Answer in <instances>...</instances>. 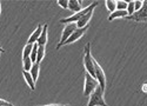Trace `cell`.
Masks as SVG:
<instances>
[{
	"label": "cell",
	"mask_w": 147,
	"mask_h": 106,
	"mask_svg": "<svg viewBox=\"0 0 147 106\" xmlns=\"http://www.w3.org/2000/svg\"><path fill=\"white\" fill-rule=\"evenodd\" d=\"M127 17H131L136 13V9H134V1H128V5H127Z\"/></svg>",
	"instance_id": "22"
},
{
	"label": "cell",
	"mask_w": 147,
	"mask_h": 106,
	"mask_svg": "<svg viewBox=\"0 0 147 106\" xmlns=\"http://www.w3.org/2000/svg\"><path fill=\"white\" fill-rule=\"evenodd\" d=\"M87 106H108L105 103V99H104V90L100 86H98L95 88V91L90 96V100H88Z\"/></svg>",
	"instance_id": "2"
},
{
	"label": "cell",
	"mask_w": 147,
	"mask_h": 106,
	"mask_svg": "<svg viewBox=\"0 0 147 106\" xmlns=\"http://www.w3.org/2000/svg\"><path fill=\"white\" fill-rule=\"evenodd\" d=\"M128 14H127V11H114L113 13H111L108 16V20L112 21L113 19H117V18H126Z\"/></svg>",
	"instance_id": "14"
},
{
	"label": "cell",
	"mask_w": 147,
	"mask_h": 106,
	"mask_svg": "<svg viewBox=\"0 0 147 106\" xmlns=\"http://www.w3.org/2000/svg\"><path fill=\"white\" fill-rule=\"evenodd\" d=\"M38 106H64V105H60V104H51V105H38Z\"/></svg>",
	"instance_id": "26"
},
{
	"label": "cell",
	"mask_w": 147,
	"mask_h": 106,
	"mask_svg": "<svg viewBox=\"0 0 147 106\" xmlns=\"http://www.w3.org/2000/svg\"><path fill=\"white\" fill-rule=\"evenodd\" d=\"M84 66L86 72L90 73L93 78H95V71H94V58L91 54V44L87 43L84 47Z\"/></svg>",
	"instance_id": "1"
},
{
	"label": "cell",
	"mask_w": 147,
	"mask_h": 106,
	"mask_svg": "<svg viewBox=\"0 0 147 106\" xmlns=\"http://www.w3.org/2000/svg\"><path fill=\"white\" fill-rule=\"evenodd\" d=\"M38 49H39V45L38 44H33V49H32V52H31V60L32 63H36V54H38Z\"/></svg>",
	"instance_id": "18"
},
{
	"label": "cell",
	"mask_w": 147,
	"mask_h": 106,
	"mask_svg": "<svg viewBox=\"0 0 147 106\" xmlns=\"http://www.w3.org/2000/svg\"><path fill=\"white\" fill-rule=\"evenodd\" d=\"M33 66V63L31 60V58H25V59H22V67H24V71H26V72H30L31 68Z\"/></svg>",
	"instance_id": "17"
},
{
	"label": "cell",
	"mask_w": 147,
	"mask_h": 106,
	"mask_svg": "<svg viewBox=\"0 0 147 106\" xmlns=\"http://www.w3.org/2000/svg\"><path fill=\"white\" fill-rule=\"evenodd\" d=\"M87 28L88 27H84V28H77L74 32H73V34L71 35V37L65 41V44L64 45H69V44H73L74 41H78L82 35L85 34V32L87 31Z\"/></svg>",
	"instance_id": "8"
},
{
	"label": "cell",
	"mask_w": 147,
	"mask_h": 106,
	"mask_svg": "<svg viewBox=\"0 0 147 106\" xmlns=\"http://www.w3.org/2000/svg\"><path fill=\"white\" fill-rule=\"evenodd\" d=\"M22 74H24V78H25V80H26V82H27V85L30 86V88H31L32 91H34V90H35V81H34V79L32 78L31 73H30V72H26V71H24Z\"/></svg>",
	"instance_id": "13"
},
{
	"label": "cell",
	"mask_w": 147,
	"mask_h": 106,
	"mask_svg": "<svg viewBox=\"0 0 147 106\" xmlns=\"http://www.w3.org/2000/svg\"><path fill=\"white\" fill-rule=\"evenodd\" d=\"M98 5H99V3H98V1H94L93 4H91L88 7H86V8H84L82 11H80V12H78V13H74V14H73V16H71L69 18H65V19H61L60 20V22L61 24H65V25H66V24H71V22H78L79 20H80V18L82 17V16H85V14H86V13H88V12L90 11H93Z\"/></svg>",
	"instance_id": "3"
},
{
	"label": "cell",
	"mask_w": 147,
	"mask_h": 106,
	"mask_svg": "<svg viewBox=\"0 0 147 106\" xmlns=\"http://www.w3.org/2000/svg\"><path fill=\"white\" fill-rule=\"evenodd\" d=\"M41 32H42V25H39L38 27H36V30L31 34V37L28 38V41H27V44H31V45H33V44H36V41H38V39L40 38V34H41Z\"/></svg>",
	"instance_id": "10"
},
{
	"label": "cell",
	"mask_w": 147,
	"mask_h": 106,
	"mask_svg": "<svg viewBox=\"0 0 147 106\" xmlns=\"http://www.w3.org/2000/svg\"><path fill=\"white\" fill-rule=\"evenodd\" d=\"M39 72H40V64L34 63L33 66H32V68H31V71H30V73H31L32 78L34 79V81H36V79H38V77H39Z\"/></svg>",
	"instance_id": "15"
},
{
	"label": "cell",
	"mask_w": 147,
	"mask_h": 106,
	"mask_svg": "<svg viewBox=\"0 0 147 106\" xmlns=\"http://www.w3.org/2000/svg\"><path fill=\"white\" fill-rule=\"evenodd\" d=\"M45 55H46V49H45V46H39L38 54H36V63L40 64L42 61V59L45 58Z\"/></svg>",
	"instance_id": "16"
},
{
	"label": "cell",
	"mask_w": 147,
	"mask_h": 106,
	"mask_svg": "<svg viewBox=\"0 0 147 106\" xmlns=\"http://www.w3.org/2000/svg\"><path fill=\"white\" fill-rule=\"evenodd\" d=\"M58 5L61 6L63 8H68V1H66V0H65V1H64V0H59Z\"/></svg>",
	"instance_id": "24"
},
{
	"label": "cell",
	"mask_w": 147,
	"mask_h": 106,
	"mask_svg": "<svg viewBox=\"0 0 147 106\" xmlns=\"http://www.w3.org/2000/svg\"><path fill=\"white\" fill-rule=\"evenodd\" d=\"M0 52H1V53H4V52H5V50L3 49V47H1V46H0Z\"/></svg>",
	"instance_id": "27"
},
{
	"label": "cell",
	"mask_w": 147,
	"mask_h": 106,
	"mask_svg": "<svg viewBox=\"0 0 147 106\" xmlns=\"http://www.w3.org/2000/svg\"><path fill=\"white\" fill-rule=\"evenodd\" d=\"M99 86V82L95 78H93L90 73L85 72V88H84V96L90 97L95 91V88Z\"/></svg>",
	"instance_id": "4"
},
{
	"label": "cell",
	"mask_w": 147,
	"mask_h": 106,
	"mask_svg": "<svg viewBox=\"0 0 147 106\" xmlns=\"http://www.w3.org/2000/svg\"><path fill=\"white\" fill-rule=\"evenodd\" d=\"M0 106H13V104L8 103L7 100H4V99H0Z\"/></svg>",
	"instance_id": "25"
},
{
	"label": "cell",
	"mask_w": 147,
	"mask_h": 106,
	"mask_svg": "<svg viewBox=\"0 0 147 106\" xmlns=\"http://www.w3.org/2000/svg\"><path fill=\"white\" fill-rule=\"evenodd\" d=\"M127 5H128V1H125V0H118L117 1V9L118 11H126Z\"/></svg>",
	"instance_id": "21"
},
{
	"label": "cell",
	"mask_w": 147,
	"mask_h": 106,
	"mask_svg": "<svg viewBox=\"0 0 147 106\" xmlns=\"http://www.w3.org/2000/svg\"><path fill=\"white\" fill-rule=\"evenodd\" d=\"M32 49H33V45H31V44H26V46L24 47V50H22V59L28 58V57L31 55Z\"/></svg>",
	"instance_id": "19"
},
{
	"label": "cell",
	"mask_w": 147,
	"mask_h": 106,
	"mask_svg": "<svg viewBox=\"0 0 147 106\" xmlns=\"http://www.w3.org/2000/svg\"><path fill=\"white\" fill-rule=\"evenodd\" d=\"M141 7H142V1H140V0H137V1H134V9H136V12H138Z\"/></svg>",
	"instance_id": "23"
},
{
	"label": "cell",
	"mask_w": 147,
	"mask_h": 106,
	"mask_svg": "<svg viewBox=\"0 0 147 106\" xmlns=\"http://www.w3.org/2000/svg\"><path fill=\"white\" fill-rule=\"evenodd\" d=\"M0 54H1V52H0Z\"/></svg>",
	"instance_id": "30"
},
{
	"label": "cell",
	"mask_w": 147,
	"mask_h": 106,
	"mask_svg": "<svg viewBox=\"0 0 147 106\" xmlns=\"http://www.w3.org/2000/svg\"><path fill=\"white\" fill-rule=\"evenodd\" d=\"M65 106H69V105H65Z\"/></svg>",
	"instance_id": "29"
},
{
	"label": "cell",
	"mask_w": 147,
	"mask_h": 106,
	"mask_svg": "<svg viewBox=\"0 0 147 106\" xmlns=\"http://www.w3.org/2000/svg\"><path fill=\"white\" fill-rule=\"evenodd\" d=\"M126 19L134 20V21H146L147 20V0L142 1V7L138 12H136L131 17H126Z\"/></svg>",
	"instance_id": "7"
},
{
	"label": "cell",
	"mask_w": 147,
	"mask_h": 106,
	"mask_svg": "<svg viewBox=\"0 0 147 106\" xmlns=\"http://www.w3.org/2000/svg\"><path fill=\"white\" fill-rule=\"evenodd\" d=\"M106 7L107 9L111 12V13H113L114 11H117V1L115 0H107L106 1Z\"/></svg>",
	"instance_id": "20"
},
{
	"label": "cell",
	"mask_w": 147,
	"mask_h": 106,
	"mask_svg": "<svg viewBox=\"0 0 147 106\" xmlns=\"http://www.w3.org/2000/svg\"><path fill=\"white\" fill-rule=\"evenodd\" d=\"M92 16H93V11H90L88 13H86L85 16H82L80 18V20L77 22V27L78 28H84V27H87L90 20L92 19Z\"/></svg>",
	"instance_id": "9"
},
{
	"label": "cell",
	"mask_w": 147,
	"mask_h": 106,
	"mask_svg": "<svg viewBox=\"0 0 147 106\" xmlns=\"http://www.w3.org/2000/svg\"><path fill=\"white\" fill-rule=\"evenodd\" d=\"M94 71H95V79L99 82V86L105 91L106 88V76H105V72L102 67L96 63V60L94 59Z\"/></svg>",
	"instance_id": "6"
},
{
	"label": "cell",
	"mask_w": 147,
	"mask_h": 106,
	"mask_svg": "<svg viewBox=\"0 0 147 106\" xmlns=\"http://www.w3.org/2000/svg\"><path fill=\"white\" fill-rule=\"evenodd\" d=\"M0 13H1V4H0Z\"/></svg>",
	"instance_id": "28"
},
{
	"label": "cell",
	"mask_w": 147,
	"mask_h": 106,
	"mask_svg": "<svg viewBox=\"0 0 147 106\" xmlns=\"http://www.w3.org/2000/svg\"><path fill=\"white\" fill-rule=\"evenodd\" d=\"M68 9L73 11L74 13H78V12L82 11L81 3L79 1V0H69L68 1Z\"/></svg>",
	"instance_id": "12"
},
{
	"label": "cell",
	"mask_w": 147,
	"mask_h": 106,
	"mask_svg": "<svg viewBox=\"0 0 147 106\" xmlns=\"http://www.w3.org/2000/svg\"><path fill=\"white\" fill-rule=\"evenodd\" d=\"M47 27H48L47 24L42 25V32L40 34V38L36 41V44L39 46H46V44H47Z\"/></svg>",
	"instance_id": "11"
},
{
	"label": "cell",
	"mask_w": 147,
	"mask_h": 106,
	"mask_svg": "<svg viewBox=\"0 0 147 106\" xmlns=\"http://www.w3.org/2000/svg\"><path fill=\"white\" fill-rule=\"evenodd\" d=\"M77 24L76 22H71V24H66L64 30H63V34H61V38H60V41L57 46V49H60L61 46H64L65 41L71 37V35L73 34V32H74L77 30Z\"/></svg>",
	"instance_id": "5"
}]
</instances>
